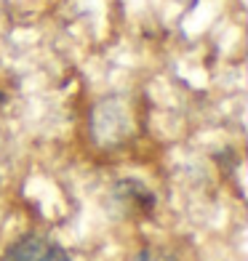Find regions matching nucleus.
I'll list each match as a JSON object with an SVG mask.
<instances>
[{"mask_svg":"<svg viewBox=\"0 0 248 261\" xmlns=\"http://www.w3.org/2000/svg\"><path fill=\"white\" fill-rule=\"evenodd\" d=\"M3 261H72V258H69L67 251H62L56 243L45 240V237L27 234L8 248Z\"/></svg>","mask_w":248,"mask_h":261,"instance_id":"nucleus-1","label":"nucleus"},{"mask_svg":"<svg viewBox=\"0 0 248 261\" xmlns=\"http://www.w3.org/2000/svg\"><path fill=\"white\" fill-rule=\"evenodd\" d=\"M131 261H179V258L171 256L168 251H160V248H144V251H139Z\"/></svg>","mask_w":248,"mask_h":261,"instance_id":"nucleus-2","label":"nucleus"}]
</instances>
